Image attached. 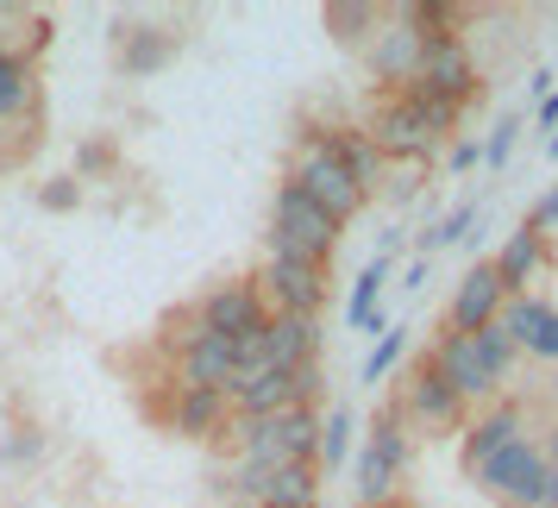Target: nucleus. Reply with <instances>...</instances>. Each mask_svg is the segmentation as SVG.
Instances as JSON below:
<instances>
[{
  "label": "nucleus",
  "mask_w": 558,
  "mask_h": 508,
  "mask_svg": "<svg viewBox=\"0 0 558 508\" xmlns=\"http://www.w3.org/2000/svg\"><path fill=\"white\" fill-rule=\"evenodd\" d=\"M383 289H389V257H371V264L357 270L352 295H345V327H352V332H389Z\"/></svg>",
  "instance_id": "412c9836"
},
{
  "label": "nucleus",
  "mask_w": 558,
  "mask_h": 508,
  "mask_svg": "<svg viewBox=\"0 0 558 508\" xmlns=\"http://www.w3.org/2000/svg\"><path fill=\"white\" fill-rule=\"evenodd\" d=\"M364 132H371V145L383 152V164H433V157L446 152V145L414 120V107H408L402 95H383L377 113L364 120Z\"/></svg>",
  "instance_id": "0eeeda50"
},
{
  "label": "nucleus",
  "mask_w": 558,
  "mask_h": 508,
  "mask_svg": "<svg viewBox=\"0 0 558 508\" xmlns=\"http://www.w3.org/2000/svg\"><path fill=\"white\" fill-rule=\"evenodd\" d=\"M514 145H521V120H514V113H502V120L489 126V145H483V164H489V170H502L508 157H514Z\"/></svg>",
  "instance_id": "72a5a7b5"
},
{
  "label": "nucleus",
  "mask_w": 558,
  "mask_h": 508,
  "mask_svg": "<svg viewBox=\"0 0 558 508\" xmlns=\"http://www.w3.org/2000/svg\"><path fill=\"white\" fill-rule=\"evenodd\" d=\"M533 439H539V452H546V464H553V471H558V408H553V414H546V427L533 433Z\"/></svg>",
  "instance_id": "58836bf2"
},
{
  "label": "nucleus",
  "mask_w": 558,
  "mask_h": 508,
  "mask_svg": "<svg viewBox=\"0 0 558 508\" xmlns=\"http://www.w3.org/2000/svg\"><path fill=\"white\" fill-rule=\"evenodd\" d=\"M352 433H357V414L352 408H332L327 421H320V471H345L352 464Z\"/></svg>",
  "instance_id": "a878e982"
},
{
  "label": "nucleus",
  "mask_w": 558,
  "mask_h": 508,
  "mask_svg": "<svg viewBox=\"0 0 558 508\" xmlns=\"http://www.w3.org/2000/svg\"><path fill=\"white\" fill-rule=\"evenodd\" d=\"M427 358H433V371H439V377L452 383V389L464 396V402H483V396H502V389L489 383V371H483L477 346H471L464 332H439Z\"/></svg>",
  "instance_id": "f3484780"
},
{
  "label": "nucleus",
  "mask_w": 558,
  "mask_h": 508,
  "mask_svg": "<svg viewBox=\"0 0 558 508\" xmlns=\"http://www.w3.org/2000/svg\"><path fill=\"white\" fill-rule=\"evenodd\" d=\"M32 145H38V126H0V170H13V164H26Z\"/></svg>",
  "instance_id": "f704fd0d"
},
{
  "label": "nucleus",
  "mask_w": 558,
  "mask_h": 508,
  "mask_svg": "<svg viewBox=\"0 0 558 508\" xmlns=\"http://www.w3.org/2000/svg\"><path fill=\"white\" fill-rule=\"evenodd\" d=\"M414 88H427V95H439V101H452V107L477 101L483 82H477V57H471V45H464V32H452V38H427Z\"/></svg>",
  "instance_id": "423d86ee"
},
{
  "label": "nucleus",
  "mask_w": 558,
  "mask_h": 508,
  "mask_svg": "<svg viewBox=\"0 0 558 508\" xmlns=\"http://www.w3.org/2000/svg\"><path fill=\"white\" fill-rule=\"evenodd\" d=\"M264 307L270 314H314L320 320V302H327V270L320 264H295V257H270L264 264Z\"/></svg>",
  "instance_id": "9b49d317"
},
{
  "label": "nucleus",
  "mask_w": 558,
  "mask_h": 508,
  "mask_svg": "<svg viewBox=\"0 0 558 508\" xmlns=\"http://www.w3.org/2000/svg\"><path fill=\"white\" fill-rule=\"evenodd\" d=\"M38 207H45V214H76V207H82V182H76V170H70V177L38 182Z\"/></svg>",
  "instance_id": "473e14b6"
},
{
  "label": "nucleus",
  "mask_w": 558,
  "mask_h": 508,
  "mask_svg": "<svg viewBox=\"0 0 558 508\" xmlns=\"http://www.w3.org/2000/svg\"><path fill=\"white\" fill-rule=\"evenodd\" d=\"M502 332L514 339V352H533L558 364V307L539 302V295H508L502 307Z\"/></svg>",
  "instance_id": "4468645a"
},
{
  "label": "nucleus",
  "mask_w": 558,
  "mask_h": 508,
  "mask_svg": "<svg viewBox=\"0 0 558 508\" xmlns=\"http://www.w3.org/2000/svg\"><path fill=\"white\" fill-rule=\"evenodd\" d=\"M282 182H295L307 202L320 207L327 220H339V227H345L357 207H364V195L352 189V177L339 170V157L320 145V132H307L302 145H295V157H289V177H282Z\"/></svg>",
  "instance_id": "20e7f679"
},
{
  "label": "nucleus",
  "mask_w": 558,
  "mask_h": 508,
  "mask_svg": "<svg viewBox=\"0 0 558 508\" xmlns=\"http://www.w3.org/2000/svg\"><path fill=\"white\" fill-rule=\"evenodd\" d=\"M421 51H427V38L408 26L396 7H389L383 32L371 38V45H364V70H371V82H377L383 95H402L408 82L421 76Z\"/></svg>",
  "instance_id": "6e6552de"
},
{
  "label": "nucleus",
  "mask_w": 558,
  "mask_h": 508,
  "mask_svg": "<svg viewBox=\"0 0 558 508\" xmlns=\"http://www.w3.org/2000/svg\"><path fill=\"white\" fill-rule=\"evenodd\" d=\"M195 307H202L207 332H214V339H232V346L270 327V307H264V289H257V277H252V282H220V289H207Z\"/></svg>",
  "instance_id": "9d476101"
},
{
  "label": "nucleus",
  "mask_w": 558,
  "mask_h": 508,
  "mask_svg": "<svg viewBox=\"0 0 558 508\" xmlns=\"http://www.w3.org/2000/svg\"><path fill=\"white\" fill-rule=\"evenodd\" d=\"M471 227H477V207H471V202L452 207V214H439L433 227L414 232V257H433V252H446V245H464V239H471Z\"/></svg>",
  "instance_id": "393cba45"
},
{
  "label": "nucleus",
  "mask_w": 558,
  "mask_h": 508,
  "mask_svg": "<svg viewBox=\"0 0 558 508\" xmlns=\"http://www.w3.org/2000/svg\"><path fill=\"white\" fill-rule=\"evenodd\" d=\"M327 32L339 38V45H352V51H364L371 38L383 32V20H389V7H377V0H327Z\"/></svg>",
  "instance_id": "b1692460"
},
{
  "label": "nucleus",
  "mask_w": 558,
  "mask_h": 508,
  "mask_svg": "<svg viewBox=\"0 0 558 508\" xmlns=\"http://www.w3.org/2000/svg\"><path fill=\"white\" fill-rule=\"evenodd\" d=\"M427 170L433 164H389L383 170V195H389V207H408L421 189H427Z\"/></svg>",
  "instance_id": "2f4dec72"
},
{
  "label": "nucleus",
  "mask_w": 558,
  "mask_h": 508,
  "mask_svg": "<svg viewBox=\"0 0 558 508\" xmlns=\"http://www.w3.org/2000/svg\"><path fill=\"white\" fill-rule=\"evenodd\" d=\"M421 282H427V257H408V270H402V282H396V289H408V295H414Z\"/></svg>",
  "instance_id": "ea45409f"
},
{
  "label": "nucleus",
  "mask_w": 558,
  "mask_h": 508,
  "mask_svg": "<svg viewBox=\"0 0 558 508\" xmlns=\"http://www.w3.org/2000/svg\"><path fill=\"white\" fill-rule=\"evenodd\" d=\"M0 126H45V82L38 63L0 51Z\"/></svg>",
  "instance_id": "dca6fc26"
},
{
  "label": "nucleus",
  "mask_w": 558,
  "mask_h": 508,
  "mask_svg": "<svg viewBox=\"0 0 558 508\" xmlns=\"http://www.w3.org/2000/svg\"><path fill=\"white\" fill-rule=\"evenodd\" d=\"M414 508H427V503H414Z\"/></svg>",
  "instance_id": "de8ad7c7"
},
{
  "label": "nucleus",
  "mask_w": 558,
  "mask_h": 508,
  "mask_svg": "<svg viewBox=\"0 0 558 508\" xmlns=\"http://www.w3.org/2000/svg\"><path fill=\"white\" fill-rule=\"evenodd\" d=\"M402 358H408V320H389V332H377L371 358L357 364V383H383L389 371H402Z\"/></svg>",
  "instance_id": "bb28decb"
},
{
  "label": "nucleus",
  "mask_w": 558,
  "mask_h": 508,
  "mask_svg": "<svg viewBox=\"0 0 558 508\" xmlns=\"http://www.w3.org/2000/svg\"><path fill=\"white\" fill-rule=\"evenodd\" d=\"M320 508H327V503H320Z\"/></svg>",
  "instance_id": "09e8293b"
},
{
  "label": "nucleus",
  "mask_w": 558,
  "mask_h": 508,
  "mask_svg": "<svg viewBox=\"0 0 558 508\" xmlns=\"http://www.w3.org/2000/svg\"><path fill=\"white\" fill-rule=\"evenodd\" d=\"M539 508H558V471L546 477V496H539Z\"/></svg>",
  "instance_id": "c03bdc74"
},
{
  "label": "nucleus",
  "mask_w": 558,
  "mask_h": 508,
  "mask_svg": "<svg viewBox=\"0 0 558 508\" xmlns=\"http://www.w3.org/2000/svg\"><path fill=\"white\" fill-rule=\"evenodd\" d=\"M521 227H527L533 239H546V232H558V189H546V195H539V202L527 207V220H521Z\"/></svg>",
  "instance_id": "c9c22d12"
},
{
  "label": "nucleus",
  "mask_w": 558,
  "mask_h": 508,
  "mask_svg": "<svg viewBox=\"0 0 558 508\" xmlns=\"http://www.w3.org/2000/svg\"><path fill=\"white\" fill-rule=\"evenodd\" d=\"M502 307H508V289L502 277H496V264L489 257H477L464 277L452 282V302H446V332H483V327H496L502 320Z\"/></svg>",
  "instance_id": "1a4fd4ad"
},
{
  "label": "nucleus",
  "mask_w": 558,
  "mask_h": 508,
  "mask_svg": "<svg viewBox=\"0 0 558 508\" xmlns=\"http://www.w3.org/2000/svg\"><path fill=\"white\" fill-rule=\"evenodd\" d=\"M539 126H546V132H558V88L546 95V101H539Z\"/></svg>",
  "instance_id": "a19ab883"
},
{
  "label": "nucleus",
  "mask_w": 558,
  "mask_h": 508,
  "mask_svg": "<svg viewBox=\"0 0 558 508\" xmlns=\"http://www.w3.org/2000/svg\"><path fill=\"white\" fill-rule=\"evenodd\" d=\"M257 508H320V464H277V471H264Z\"/></svg>",
  "instance_id": "4be33fe9"
},
{
  "label": "nucleus",
  "mask_w": 558,
  "mask_h": 508,
  "mask_svg": "<svg viewBox=\"0 0 558 508\" xmlns=\"http://www.w3.org/2000/svg\"><path fill=\"white\" fill-rule=\"evenodd\" d=\"M163 427L177 433V439H227L232 427V402L227 389H182V383H170V402H163Z\"/></svg>",
  "instance_id": "f8f14e48"
},
{
  "label": "nucleus",
  "mask_w": 558,
  "mask_h": 508,
  "mask_svg": "<svg viewBox=\"0 0 558 508\" xmlns=\"http://www.w3.org/2000/svg\"><path fill=\"white\" fill-rule=\"evenodd\" d=\"M95 170H113V145H107V138H88L76 152V182H88Z\"/></svg>",
  "instance_id": "e433bc0d"
},
{
  "label": "nucleus",
  "mask_w": 558,
  "mask_h": 508,
  "mask_svg": "<svg viewBox=\"0 0 558 508\" xmlns=\"http://www.w3.org/2000/svg\"><path fill=\"white\" fill-rule=\"evenodd\" d=\"M471 346H477V358H483V371H489V383H496V389H502L508 377H514V339H508L502 332V320H496V327H483V332H471Z\"/></svg>",
  "instance_id": "c85d7f7f"
},
{
  "label": "nucleus",
  "mask_w": 558,
  "mask_h": 508,
  "mask_svg": "<svg viewBox=\"0 0 558 508\" xmlns=\"http://www.w3.org/2000/svg\"><path fill=\"white\" fill-rule=\"evenodd\" d=\"M320 145L339 157V170L352 177V189L364 195V202L383 195V170H389V164H383V152L371 145V132H364V126H327V132H320Z\"/></svg>",
  "instance_id": "a211bd4d"
},
{
  "label": "nucleus",
  "mask_w": 558,
  "mask_h": 508,
  "mask_svg": "<svg viewBox=\"0 0 558 508\" xmlns=\"http://www.w3.org/2000/svg\"><path fill=\"white\" fill-rule=\"evenodd\" d=\"M477 164H483V145H477V138H458V145H446V170H452V177L477 170Z\"/></svg>",
  "instance_id": "4c0bfd02"
},
{
  "label": "nucleus",
  "mask_w": 558,
  "mask_h": 508,
  "mask_svg": "<svg viewBox=\"0 0 558 508\" xmlns=\"http://www.w3.org/2000/svg\"><path fill=\"white\" fill-rule=\"evenodd\" d=\"M182 38L163 26H126L120 32V76H157L163 63H177Z\"/></svg>",
  "instance_id": "aec40b11"
},
{
  "label": "nucleus",
  "mask_w": 558,
  "mask_h": 508,
  "mask_svg": "<svg viewBox=\"0 0 558 508\" xmlns=\"http://www.w3.org/2000/svg\"><path fill=\"white\" fill-rule=\"evenodd\" d=\"M264 364L270 371H307V364H320V320L314 314H270V327H264Z\"/></svg>",
  "instance_id": "2eb2a0df"
},
{
  "label": "nucleus",
  "mask_w": 558,
  "mask_h": 508,
  "mask_svg": "<svg viewBox=\"0 0 558 508\" xmlns=\"http://www.w3.org/2000/svg\"><path fill=\"white\" fill-rule=\"evenodd\" d=\"M402 245H408V232H402V227H389V232H383V252H377V257H396Z\"/></svg>",
  "instance_id": "79ce46f5"
},
{
  "label": "nucleus",
  "mask_w": 558,
  "mask_h": 508,
  "mask_svg": "<svg viewBox=\"0 0 558 508\" xmlns=\"http://www.w3.org/2000/svg\"><path fill=\"white\" fill-rule=\"evenodd\" d=\"M489 264H496V277H502V289H508V295H527L533 270L546 264V239H533L527 227H514V232L502 239V252L489 257Z\"/></svg>",
  "instance_id": "5701e85b"
},
{
  "label": "nucleus",
  "mask_w": 558,
  "mask_h": 508,
  "mask_svg": "<svg viewBox=\"0 0 558 508\" xmlns=\"http://www.w3.org/2000/svg\"><path fill=\"white\" fill-rule=\"evenodd\" d=\"M396 408L408 414V427H421V433H452V427L464 433V421H471V402H464L439 371H433V358H414V364L402 371Z\"/></svg>",
  "instance_id": "39448f33"
},
{
  "label": "nucleus",
  "mask_w": 558,
  "mask_h": 508,
  "mask_svg": "<svg viewBox=\"0 0 558 508\" xmlns=\"http://www.w3.org/2000/svg\"><path fill=\"white\" fill-rule=\"evenodd\" d=\"M514 439H527V402H496L489 414L464 421V446H458V458H464V471H477L483 458L508 452Z\"/></svg>",
  "instance_id": "ddd939ff"
},
{
  "label": "nucleus",
  "mask_w": 558,
  "mask_h": 508,
  "mask_svg": "<svg viewBox=\"0 0 558 508\" xmlns=\"http://www.w3.org/2000/svg\"><path fill=\"white\" fill-rule=\"evenodd\" d=\"M402 101L414 107V120H421V126H427L433 138H439V145H446V138H452V132H458V120H464V107L439 101V95H427V88H414V82H408V88H402Z\"/></svg>",
  "instance_id": "cd10ccee"
},
{
  "label": "nucleus",
  "mask_w": 558,
  "mask_h": 508,
  "mask_svg": "<svg viewBox=\"0 0 558 508\" xmlns=\"http://www.w3.org/2000/svg\"><path fill=\"white\" fill-rule=\"evenodd\" d=\"M546 477H553V464H546V452H539V439H533V433H527V439H514L508 452L483 458L477 471H471V483H477L496 508H539Z\"/></svg>",
  "instance_id": "7ed1b4c3"
},
{
  "label": "nucleus",
  "mask_w": 558,
  "mask_h": 508,
  "mask_svg": "<svg viewBox=\"0 0 558 508\" xmlns=\"http://www.w3.org/2000/svg\"><path fill=\"white\" fill-rule=\"evenodd\" d=\"M339 232L345 227L327 220L295 182H277V195H270V257H295V264H320L327 270L332 252H339Z\"/></svg>",
  "instance_id": "f03ea898"
},
{
  "label": "nucleus",
  "mask_w": 558,
  "mask_h": 508,
  "mask_svg": "<svg viewBox=\"0 0 558 508\" xmlns=\"http://www.w3.org/2000/svg\"><path fill=\"white\" fill-rule=\"evenodd\" d=\"M170 371H177L182 389H227L232 371H239V358H232V339H214V332H202L195 346L170 352Z\"/></svg>",
  "instance_id": "6ab92c4d"
},
{
  "label": "nucleus",
  "mask_w": 558,
  "mask_h": 508,
  "mask_svg": "<svg viewBox=\"0 0 558 508\" xmlns=\"http://www.w3.org/2000/svg\"><path fill=\"white\" fill-rule=\"evenodd\" d=\"M38 458H45V427H32V421L7 427V439H0V464H7V471H26Z\"/></svg>",
  "instance_id": "7c9ffc66"
},
{
  "label": "nucleus",
  "mask_w": 558,
  "mask_h": 508,
  "mask_svg": "<svg viewBox=\"0 0 558 508\" xmlns=\"http://www.w3.org/2000/svg\"><path fill=\"white\" fill-rule=\"evenodd\" d=\"M408 458H414V433H408V414L396 402H383L371 414V433L352 458V496L357 508H377V503H396L408 483Z\"/></svg>",
  "instance_id": "f257e3e1"
},
{
  "label": "nucleus",
  "mask_w": 558,
  "mask_h": 508,
  "mask_svg": "<svg viewBox=\"0 0 558 508\" xmlns=\"http://www.w3.org/2000/svg\"><path fill=\"white\" fill-rule=\"evenodd\" d=\"M396 13H402L421 38H452L458 32V7L452 0H408V7H396Z\"/></svg>",
  "instance_id": "c756f323"
},
{
  "label": "nucleus",
  "mask_w": 558,
  "mask_h": 508,
  "mask_svg": "<svg viewBox=\"0 0 558 508\" xmlns=\"http://www.w3.org/2000/svg\"><path fill=\"white\" fill-rule=\"evenodd\" d=\"M546 157H553V164H558V132H553V138H546Z\"/></svg>",
  "instance_id": "a18cd8bd"
},
{
  "label": "nucleus",
  "mask_w": 558,
  "mask_h": 508,
  "mask_svg": "<svg viewBox=\"0 0 558 508\" xmlns=\"http://www.w3.org/2000/svg\"><path fill=\"white\" fill-rule=\"evenodd\" d=\"M527 88H533V95H539V101H546V95H553L558 82H553V70H533V82H527Z\"/></svg>",
  "instance_id": "37998d69"
},
{
  "label": "nucleus",
  "mask_w": 558,
  "mask_h": 508,
  "mask_svg": "<svg viewBox=\"0 0 558 508\" xmlns=\"http://www.w3.org/2000/svg\"><path fill=\"white\" fill-rule=\"evenodd\" d=\"M377 508H414V503H408V496H396V503H377Z\"/></svg>",
  "instance_id": "49530a36"
}]
</instances>
